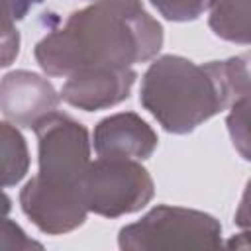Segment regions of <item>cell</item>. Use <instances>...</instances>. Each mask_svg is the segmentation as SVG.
Listing matches in <instances>:
<instances>
[{"label":"cell","mask_w":251,"mask_h":251,"mask_svg":"<svg viewBox=\"0 0 251 251\" xmlns=\"http://www.w3.org/2000/svg\"><path fill=\"white\" fill-rule=\"evenodd\" d=\"M235 226L239 229H251V180L245 184L243 196L235 212Z\"/></svg>","instance_id":"e0dca14e"},{"label":"cell","mask_w":251,"mask_h":251,"mask_svg":"<svg viewBox=\"0 0 251 251\" xmlns=\"http://www.w3.org/2000/svg\"><path fill=\"white\" fill-rule=\"evenodd\" d=\"M137 78L131 67L126 69H86L67 76L61 98L78 110L96 112L112 108L129 96Z\"/></svg>","instance_id":"ba28073f"},{"label":"cell","mask_w":251,"mask_h":251,"mask_svg":"<svg viewBox=\"0 0 251 251\" xmlns=\"http://www.w3.org/2000/svg\"><path fill=\"white\" fill-rule=\"evenodd\" d=\"M82 190L88 212L120 218L145 208L153 198L155 184L135 159L98 157L84 175Z\"/></svg>","instance_id":"5b68a950"},{"label":"cell","mask_w":251,"mask_h":251,"mask_svg":"<svg viewBox=\"0 0 251 251\" xmlns=\"http://www.w3.org/2000/svg\"><path fill=\"white\" fill-rule=\"evenodd\" d=\"M169 22H192L208 10L210 0H149Z\"/></svg>","instance_id":"4fadbf2b"},{"label":"cell","mask_w":251,"mask_h":251,"mask_svg":"<svg viewBox=\"0 0 251 251\" xmlns=\"http://www.w3.org/2000/svg\"><path fill=\"white\" fill-rule=\"evenodd\" d=\"M118 245L124 251L216 249L222 245V226L200 210L155 206L141 220L120 229Z\"/></svg>","instance_id":"3957f363"},{"label":"cell","mask_w":251,"mask_h":251,"mask_svg":"<svg viewBox=\"0 0 251 251\" xmlns=\"http://www.w3.org/2000/svg\"><path fill=\"white\" fill-rule=\"evenodd\" d=\"M161 47L163 27L145 10L92 2L41 37L33 55L45 75L71 76L86 69H126L145 63Z\"/></svg>","instance_id":"6da1fadb"},{"label":"cell","mask_w":251,"mask_h":251,"mask_svg":"<svg viewBox=\"0 0 251 251\" xmlns=\"http://www.w3.org/2000/svg\"><path fill=\"white\" fill-rule=\"evenodd\" d=\"M61 94L53 84L31 71H12L2 76L0 110L6 122L33 129L45 116L57 112Z\"/></svg>","instance_id":"52a82bcc"},{"label":"cell","mask_w":251,"mask_h":251,"mask_svg":"<svg viewBox=\"0 0 251 251\" xmlns=\"http://www.w3.org/2000/svg\"><path fill=\"white\" fill-rule=\"evenodd\" d=\"M20 51V35L16 24H2V67H8Z\"/></svg>","instance_id":"2e32d148"},{"label":"cell","mask_w":251,"mask_h":251,"mask_svg":"<svg viewBox=\"0 0 251 251\" xmlns=\"http://www.w3.org/2000/svg\"><path fill=\"white\" fill-rule=\"evenodd\" d=\"M226 126L235 151L245 161H251V84L229 106Z\"/></svg>","instance_id":"7c38bea8"},{"label":"cell","mask_w":251,"mask_h":251,"mask_svg":"<svg viewBox=\"0 0 251 251\" xmlns=\"http://www.w3.org/2000/svg\"><path fill=\"white\" fill-rule=\"evenodd\" d=\"M90 2H102V4L122 8V10H143L141 0H90Z\"/></svg>","instance_id":"d6986e66"},{"label":"cell","mask_w":251,"mask_h":251,"mask_svg":"<svg viewBox=\"0 0 251 251\" xmlns=\"http://www.w3.org/2000/svg\"><path fill=\"white\" fill-rule=\"evenodd\" d=\"M139 102L163 129L190 133L231 106L224 61L196 65L180 55H163L145 71Z\"/></svg>","instance_id":"7a4b0ae2"},{"label":"cell","mask_w":251,"mask_h":251,"mask_svg":"<svg viewBox=\"0 0 251 251\" xmlns=\"http://www.w3.org/2000/svg\"><path fill=\"white\" fill-rule=\"evenodd\" d=\"M43 0H2V24H16L27 16V12Z\"/></svg>","instance_id":"9a60e30c"},{"label":"cell","mask_w":251,"mask_h":251,"mask_svg":"<svg viewBox=\"0 0 251 251\" xmlns=\"http://www.w3.org/2000/svg\"><path fill=\"white\" fill-rule=\"evenodd\" d=\"M31 247L41 249V245L37 241L29 239L18 224L4 218L2 220V229H0V249H16L18 251V249H31Z\"/></svg>","instance_id":"5bb4252c"},{"label":"cell","mask_w":251,"mask_h":251,"mask_svg":"<svg viewBox=\"0 0 251 251\" xmlns=\"http://www.w3.org/2000/svg\"><path fill=\"white\" fill-rule=\"evenodd\" d=\"M22 212L47 235H63L84 224L88 208L82 190H57L39 184L33 176L20 192Z\"/></svg>","instance_id":"8992f818"},{"label":"cell","mask_w":251,"mask_h":251,"mask_svg":"<svg viewBox=\"0 0 251 251\" xmlns=\"http://www.w3.org/2000/svg\"><path fill=\"white\" fill-rule=\"evenodd\" d=\"M229 249H251V229H241V233L233 235L227 241Z\"/></svg>","instance_id":"ac0fdd59"},{"label":"cell","mask_w":251,"mask_h":251,"mask_svg":"<svg viewBox=\"0 0 251 251\" xmlns=\"http://www.w3.org/2000/svg\"><path fill=\"white\" fill-rule=\"evenodd\" d=\"M37 135L39 184L57 190H82L90 167L88 129L67 114L53 112L33 127ZM84 192V190H82Z\"/></svg>","instance_id":"277c9868"},{"label":"cell","mask_w":251,"mask_h":251,"mask_svg":"<svg viewBox=\"0 0 251 251\" xmlns=\"http://www.w3.org/2000/svg\"><path fill=\"white\" fill-rule=\"evenodd\" d=\"M208 25L224 41L251 45V0H210Z\"/></svg>","instance_id":"30bf717a"},{"label":"cell","mask_w":251,"mask_h":251,"mask_svg":"<svg viewBox=\"0 0 251 251\" xmlns=\"http://www.w3.org/2000/svg\"><path fill=\"white\" fill-rule=\"evenodd\" d=\"M98 157L143 161L157 149V133L133 112H120L100 120L92 135Z\"/></svg>","instance_id":"9c48e42d"},{"label":"cell","mask_w":251,"mask_h":251,"mask_svg":"<svg viewBox=\"0 0 251 251\" xmlns=\"http://www.w3.org/2000/svg\"><path fill=\"white\" fill-rule=\"evenodd\" d=\"M0 141H2V186L10 188L18 184L29 167V153L24 135L18 131V126L10 122L0 124Z\"/></svg>","instance_id":"8fae6325"}]
</instances>
